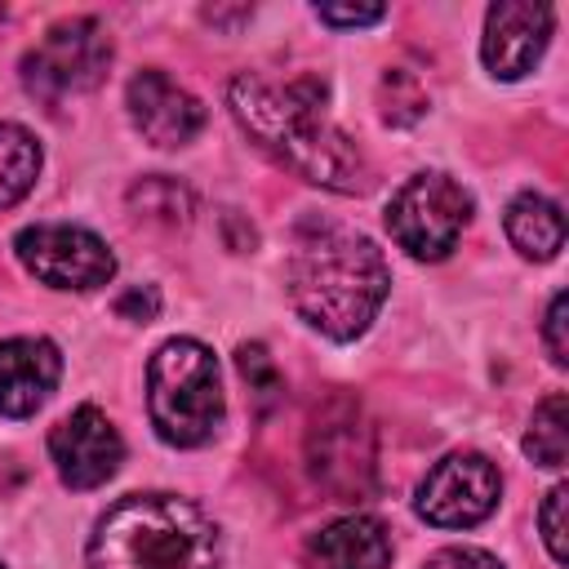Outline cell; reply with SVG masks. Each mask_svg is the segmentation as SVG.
I'll list each match as a JSON object with an SVG mask.
<instances>
[{
  "label": "cell",
  "mask_w": 569,
  "mask_h": 569,
  "mask_svg": "<svg viewBox=\"0 0 569 569\" xmlns=\"http://www.w3.org/2000/svg\"><path fill=\"white\" fill-rule=\"evenodd\" d=\"M213 520L178 493L120 498L89 538V569H218Z\"/></svg>",
  "instance_id": "obj_3"
},
{
  "label": "cell",
  "mask_w": 569,
  "mask_h": 569,
  "mask_svg": "<svg viewBox=\"0 0 569 569\" xmlns=\"http://www.w3.org/2000/svg\"><path fill=\"white\" fill-rule=\"evenodd\" d=\"M565 498H569V489H565V485H556V489L542 498V507H538L542 542H547V551H551V560H556V565H565V560H569V547H565Z\"/></svg>",
  "instance_id": "obj_21"
},
{
  "label": "cell",
  "mask_w": 569,
  "mask_h": 569,
  "mask_svg": "<svg viewBox=\"0 0 569 569\" xmlns=\"http://www.w3.org/2000/svg\"><path fill=\"white\" fill-rule=\"evenodd\" d=\"M40 173V147L22 124H0V209L18 204Z\"/></svg>",
  "instance_id": "obj_16"
},
{
  "label": "cell",
  "mask_w": 569,
  "mask_h": 569,
  "mask_svg": "<svg viewBox=\"0 0 569 569\" xmlns=\"http://www.w3.org/2000/svg\"><path fill=\"white\" fill-rule=\"evenodd\" d=\"M62 356L49 338H9L0 342V413L31 418L58 387Z\"/></svg>",
  "instance_id": "obj_13"
},
{
  "label": "cell",
  "mask_w": 569,
  "mask_h": 569,
  "mask_svg": "<svg viewBox=\"0 0 569 569\" xmlns=\"http://www.w3.org/2000/svg\"><path fill=\"white\" fill-rule=\"evenodd\" d=\"M422 569H502V565H498V556H489L480 547H445Z\"/></svg>",
  "instance_id": "obj_22"
},
{
  "label": "cell",
  "mask_w": 569,
  "mask_h": 569,
  "mask_svg": "<svg viewBox=\"0 0 569 569\" xmlns=\"http://www.w3.org/2000/svg\"><path fill=\"white\" fill-rule=\"evenodd\" d=\"M236 365H240V373H244V382H249V391H253L258 400H271V396L280 391V373H276L271 356H267L258 342L240 347V351H236Z\"/></svg>",
  "instance_id": "obj_20"
},
{
  "label": "cell",
  "mask_w": 569,
  "mask_h": 569,
  "mask_svg": "<svg viewBox=\"0 0 569 569\" xmlns=\"http://www.w3.org/2000/svg\"><path fill=\"white\" fill-rule=\"evenodd\" d=\"M129 116L138 133L156 147H182L204 129V107L164 71H138L129 80Z\"/></svg>",
  "instance_id": "obj_12"
},
{
  "label": "cell",
  "mask_w": 569,
  "mask_h": 569,
  "mask_svg": "<svg viewBox=\"0 0 569 569\" xmlns=\"http://www.w3.org/2000/svg\"><path fill=\"white\" fill-rule=\"evenodd\" d=\"M551 40V9L547 4H529V0H498L485 13V67L498 80H520L525 71H533V62L542 58Z\"/></svg>",
  "instance_id": "obj_11"
},
{
  "label": "cell",
  "mask_w": 569,
  "mask_h": 569,
  "mask_svg": "<svg viewBox=\"0 0 569 569\" xmlns=\"http://www.w3.org/2000/svg\"><path fill=\"white\" fill-rule=\"evenodd\" d=\"M502 493V476L485 453H449L418 485V516L436 529H471L480 525Z\"/></svg>",
  "instance_id": "obj_8"
},
{
  "label": "cell",
  "mask_w": 569,
  "mask_h": 569,
  "mask_svg": "<svg viewBox=\"0 0 569 569\" xmlns=\"http://www.w3.org/2000/svg\"><path fill=\"white\" fill-rule=\"evenodd\" d=\"M467 218H471V196L449 173H418L387 204L391 240L405 253L427 258V262L445 258L458 244Z\"/></svg>",
  "instance_id": "obj_5"
},
{
  "label": "cell",
  "mask_w": 569,
  "mask_h": 569,
  "mask_svg": "<svg viewBox=\"0 0 569 569\" xmlns=\"http://www.w3.org/2000/svg\"><path fill=\"white\" fill-rule=\"evenodd\" d=\"M156 307H160L156 289H129V293L116 302V311H120V316H129V320H151V316H156Z\"/></svg>",
  "instance_id": "obj_25"
},
{
  "label": "cell",
  "mask_w": 569,
  "mask_h": 569,
  "mask_svg": "<svg viewBox=\"0 0 569 569\" xmlns=\"http://www.w3.org/2000/svg\"><path fill=\"white\" fill-rule=\"evenodd\" d=\"M13 249H18V262L53 289H98L116 276V258H111L107 240H98L93 231L71 227V222L22 227Z\"/></svg>",
  "instance_id": "obj_7"
},
{
  "label": "cell",
  "mask_w": 569,
  "mask_h": 569,
  "mask_svg": "<svg viewBox=\"0 0 569 569\" xmlns=\"http://www.w3.org/2000/svg\"><path fill=\"white\" fill-rule=\"evenodd\" d=\"M129 204L142 209L147 218H160V222H182L187 209H191L187 191H182L178 182H169V178H147V182H138V187L129 191Z\"/></svg>",
  "instance_id": "obj_18"
},
{
  "label": "cell",
  "mask_w": 569,
  "mask_h": 569,
  "mask_svg": "<svg viewBox=\"0 0 569 569\" xmlns=\"http://www.w3.org/2000/svg\"><path fill=\"white\" fill-rule=\"evenodd\" d=\"M507 240L525 253V258H556L565 249V213L556 200L538 196V191H520L507 204Z\"/></svg>",
  "instance_id": "obj_15"
},
{
  "label": "cell",
  "mask_w": 569,
  "mask_h": 569,
  "mask_svg": "<svg viewBox=\"0 0 569 569\" xmlns=\"http://www.w3.org/2000/svg\"><path fill=\"white\" fill-rule=\"evenodd\" d=\"M147 409L160 440L178 449L204 445L222 422L218 356L196 338H169L147 365Z\"/></svg>",
  "instance_id": "obj_4"
},
{
  "label": "cell",
  "mask_w": 569,
  "mask_h": 569,
  "mask_svg": "<svg viewBox=\"0 0 569 569\" xmlns=\"http://www.w3.org/2000/svg\"><path fill=\"white\" fill-rule=\"evenodd\" d=\"M542 333H547V347H551V360H556V365H565V360H569V347H565V293H556V298H551V307H547V325H542Z\"/></svg>",
  "instance_id": "obj_24"
},
{
  "label": "cell",
  "mask_w": 569,
  "mask_h": 569,
  "mask_svg": "<svg viewBox=\"0 0 569 569\" xmlns=\"http://www.w3.org/2000/svg\"><path fill=\"white\" fill-rule=\"evenodd\" d=\"M307 551L316 569H387L391 565V538L373 516H342L325 525Z\"/></svg>",
  "instance_id": "obj_14"
},
{
  "label": "cell",
  "mask_w": 569,
  "mask_h": 569,
  "mask_svg": "<svg viewBox=\"0 0 569 569\" xmlns=\"http://www.w3.org/2000/svg\"><path fill=\"white\" fill-rule=\"evenodd\" d=\"M49 458L67 489H98L116 476L124 440L98 405H80L49 431Z\"/></svg>",
  "instance_id": "obj_10"
},
{
  "label": "cell",
  "mask_w": 569,
  "mask_h": 569,
  "mask_svg": "<svg viewBox=\"0 0 569 569\" xmlns=\"http://www.w3.org/2000/svg\"><path fill=\"white\" fill-rule=\"evenodd\" d=\"M387 9L382 4H365V9H338V4H320L316 9V18L320 22H329V27H369V22H378Z\"/></svg>",
  "instance_id": "obj_23"
},
{
  "label": "cell",
  "mask_w": 569,
  "mask_h": 569,
  "mask_svg": "<svg viewBox=\"0 0 569 569\" xmlns=\"http://www.w3.org/2000/svg\"><path fill=\"white\" fill-rule=\"evenodd\" d=\"M382 116L391 120V124H409V120H418L422 111H427V93L413 84V76H405V71H387L382 76Z\"/></svg>",
  "instance_id": "obj_19"
},
{
  "label": "cell",
  "mask_w": 569,
  "mask_h": 569,
  "mask_svg": "<svg viewBox=\"0 0 569 569\" xmlns=\"http://www.w3.org/2000/svg\"><path fill=\"white\" fill-rule=\"evenodd\" d=\"M111 62V40L93 18H67L44 31V40L22 58V84L40 102H62L102 80Z\"/></svg>",
  "instance_id": "obj_6"
},
{
  "label": "cell",
  "mask_w": 569,
  "mask_h": 569,
  "mask_svg": "<svg viewBox=\"0 0 569 569\" xmlns=\"http://www.w3.org/2000/svg\"><path fill=\"white\" fill-rule=\"evenodd\" d=\"M311 476L342 502H356L373 485V431L360 422L356 405L333 400L307 431Z\"/></svg>",
  "instance_id": "obj_9"
},
{
  "label": "cell",
  "mask_w": 569,
  "mask_h": 569,
  "mask_svg": "<svg viewBox=\"0 0 569 569\" xmlns=\"http://www.w3.org/2000/svg\"><path fill=\"white\" fill-rule=\"evenodd\" d=\"M284 284L293 311L311 329H320L333 342H347L365 333L378 316L391 289V271L369 236L329 218H307L293 231Z\"/></svg>",
  "instance_id": "obj_2"
},
{
  "label": "cell",
  "mask_w": 569,
  "mask_h": 569,
  "mask_svg": "<svg viewBox=\"0 0 569 569\" xmlns=\"http://www.w3.org/2000/svg\"><path fill=\"white\" fill-rule=\"evenodd\" d=\"M525 453L538 467H565V458H569V400H565V391H551L533 409V422L525 431Z\"/></svg>",
  "instance_id": "obj_17"
},
{
  "label": "cell",
  "mask_w": 569,
  "mask_h": 569,
  "mask_svg": "<svg viewBox=\"0 0 569 569\" xmlns=\"http://www.w3.org/2000/svg\"><path fill=\"white\" fill-rule=\"evenodd\" d=\"M227 98H231V116L244 124V133L262 151H271L284 169H293L298 178L342 191V196L369 191V182H373L369 160L329 120L320 80L271 84L258 76H236Z\"/></svg>",
  "instance_id": "obj_1"
}]
</instances>
